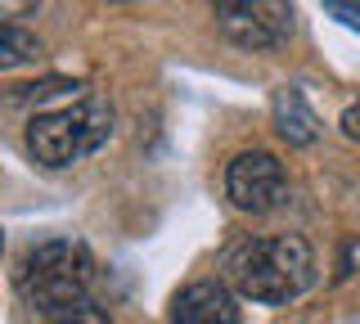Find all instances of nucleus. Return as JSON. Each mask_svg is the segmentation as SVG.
I'll return each instance as SVG.
<instances>
[{"label":"nucleus","mask_w":360,"mask_h":324,"mask_svg":"<svg viewBox=\"0 0 360 324\" xmlns=\"http://www.w3.org/2000/svg\"><path fill=\"white\" fill-rule=\"evenodd\" d=\"M225 275L239 297H252L262 306H288L315 284V252L302 234L239 239L225 252Z\"/></svg>","instance_id":"f257e3e1"},{"label":"nucleus","mask_w":360,"mask_h":324,"mask_svg":"<svg viewBox=\"0 0 360 324\" xmlns=\"http://www.w3.org/2000/svg\"><path fill=\"white\" fill-rule=\"evenodd\" d=\"M108 136H112V104L99 95H86V99H72L63 108L32 117L27 149L45 167H72L104 149Z\"/></svg>","instance_id":"f03ea898"},{"label":"nucleus","mask_w":360,"mask_h":324,"mask_svg":"<svg viewBox=\"0 0 360 324\" xmlns=\"http://www.w3.org/2000/svg\"><path fill=\"white\" fill-rule=\"evenodd\" d=\"M90 279H95V261H90V252L77 239L37 243V248L22 257V271H18L22 293L32 297V306H37L45 320H50L54 311L90 297Z\"/></svg>","instance_id":"7ed1b4c3"},{"label":"nucleus","mask_w":360,"mask_h":324,"mask_svg":"<svg viewBox=\"0 0 360 324\" xmlns=\"http://www.w3.org/2000/svg\"><path fill=\"white\" fill-rule=\"evenodd\" d=\"M284 194H288V176H284V162H279L275 153L248 149L225 167V198L239 212H248V216L275 212L284 203Z\"/></svg>","instance_id":"20e7f679"},{"label":"nucleus","mask_w":360,"mask_h":324,"mask_svg":"<svg viewBox=\"0 0 360 324\" xmlns=\"http://www.w3.org/2000/svg\"><path fill=\"white\" fill-rule=\"evenodd\" d=\"M212 18L239 50H275L292 32V9L275 0H221L212 5Z\"/></svg>","instance_id":"39448f33"},{"label":"nucleus","mask_w":360,"mask_h":324,"mask_svg":"<svg viewBox=\"0 0 360 324\" xmlns=\"http://www.w3.org/2000/svg\"><path fill=\"white\" fill-rule=\"evenodd\" d=\"M239 293L221 279L185 284L172 297V324H239Z\"/></svg>","instance_id":"423d86ee"},{"label":"nucleus","mask_w":360,"mask_h":324,"mask_svg":"<svg viewBox=\"0 0 360 324\" xmlns=\"http://www.w3.org/2000/svg\"><path fill=\"white\" fill-rule=\"evenodd\" d=\"M270 117H275L279 140H288L292 149H307V144L320 140V117H315V108L307 104V95H302L297 86L275 91V99H270Z\"/></svg>","instance_id":"0eeeda50"},{"label":"nucleus","mask_w":360,"mask_h":324,"mask_svg":"<svg viewBox=\"0 0 360 324\" xmlns=\"http://www.w3.org/2000/svg\"><path fill=\"white\" fill-rule=\"evenodd\" d=\"M32 59H41V41L14 23L0 27V68H18V63H32Z\"/></svg>","instance_id":"6e6552de"},{"label":"nucleus","mask_w":360,"mask_h":324,"mask_svg":"<svg viewBox=\"0 0 360 324\" xmlns=\"http://www.w3.org/2000/svg\"><path fill=\"white\" fill-rule=\"evenodd\" d=\"M50 324H112V320H108V311L99 306L95 297H82V302H72V306L54 311Z\"/></svg>","instance_id":"1a4fd4ad"},{"label":"nucleus","mask_w":360,"mask_h":324,"mask_svg":"<svg viewBox=\"0 0 360 324\" xmlns=\"http://www.w3.org/2000/svg\"><path fill=\"white\" fill-rule=\"evenodd\" d=\"M324 14H333L338 23H347V27L360 32V5H352V0H329V5H324Z\"/></svg>","instance_id":"9d476101"},{"label":"nucleus","mask_w":360,"mask_h":324,"mask_svg":"<svg viewBox=\"0 0 360 324\" xmlns=\"http://www.w3.org/2000/svg\"><path fill=\"white\" fill-rule=\"evenodd\" d=\"M338 127H342V136H347V140H360V99L342 108V122H338Z\"/></svg>","instance_id":"9b49d317"}]
</instances>
